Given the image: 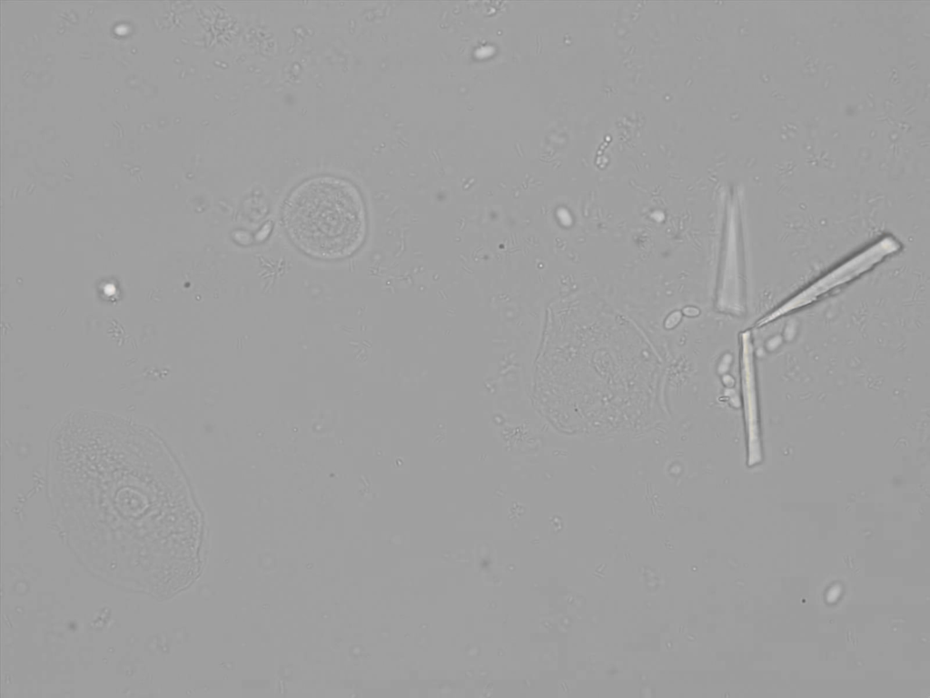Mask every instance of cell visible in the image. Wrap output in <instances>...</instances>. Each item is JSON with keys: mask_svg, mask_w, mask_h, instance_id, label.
Instances as JSON below:
<instances>
[{"mask_svg": "<svg viewBox=\"0 0 930 698\" xmlns=\"http://www.w3.org/2000/svg\"><path fill=\"white\" fill-rule=\"evenodd\" d=\"M282 221L291 242L319 260L351 256L367 234L360 191L351 182L331 175L312 177L295 187L285 200Z\"/></svg>", "mask_w": 930, "mask_h": 698, "instance_id": "1", "label": "cell"}, {"mask_svg": "<svg viewBox=\"0 0 930 698\" xmlns=\"http://www.w3.org/2000/svg\"><path fill=\"white\" fill-rule=\"evenodd\" d=\"M900 249L901 244L895 237L891 235L881 237L829 270L784 302L780 306L760 318L757 325L761 327L815 303L828 292L866 274L886 257L897 253Z\"/></svg>", "mask_w": 930, "mask_h": 698, "instance_id": "2", "label": "cell"}, {"mask_svg": "<svg viewBox=\"0 0 930 698\" xmlns=\"http://www.w3.org/2000/svg\"><path fill=\"white\" fill-rule=\"evenodd\" d=\"M740 338L742 346L741 381L747 443V465L754 466L760 464L763 458L754 364V348L751 333L749 331L743 332Z\"/></svg>", "mask_w": 930, "mask_h": 698, "instance_id": "3", "label": "cell"}, {"mask_svg": "<svg viewBox=\"0 0 930 698\" xmlns=\"http://www.w3.org/2000/svg\"><path fill=\"white\" fill-rule=\"evenodd\" d=\"M737 225H727V240L721 274L717 306L730 314L743 311L741 298V271Z\"/></svg>", "mask_w": 930, "mask_h": 698, "instance_id": "4", "label": "cell"}]
</instances>
